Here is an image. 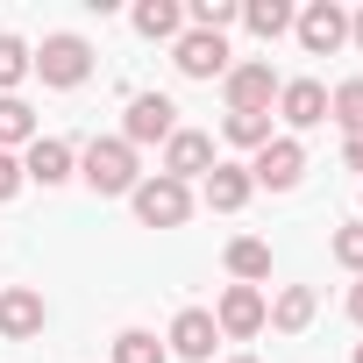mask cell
<instances>
[{
  "label": "cell",
  "mask_w": 363,
  "mask_h": 363,
  "mask_svg": "<svg viewBox=\"0 0 363 363\" xmlns=\"http://www.w3.org/2000/svg\"><path fill=\"white\" fill-rule=\"evenodd\" d=\"M79 178H86L100 200H128V193L143 186V164H135V150H128L121 135H93V143L79 150Z\"/></svg>",
  "instance_id": "obj_1"
},
{
  "label": "cell",
  "mask_w": 363,
  "mask_h": 363,
  "mask_svg": "<svg viewBox=\"0 0 363 363\" xmlns=\"http://www.w3.org/2000/svg\"><path fill=\"white\" fill-rule=\"evenodd\" d=\"M29 72H36L43 86L72 93V86H86V79H93V43H86V36H72V29H57V36H43V50H29Z\"/></svg>",
  "instance_id": "obj_2"
},
{
  "label": "cell",
  "mask_w": 363,
  "mask_h": 363,
  "mask_svg": "<svg viewBox=\"0 0 363 363\" xmlns=\"http://www.w3.org/2000/svg\"><path fill=\"white\" fill-rule=\"evenodd\" d=\"M128 207H135V221L143 228H186L193 221V186H178V178H143V186L128 193Z\"/></svg>",
  "instance_id": "obj_3"
},
{
  "label": "cell",
  "mask_w": 363,
  "mask_h": 363,
  "mask_svg": "<svg viewBox=\"0 0 363 363\" xmlns=\"http://www.w3.org/2000/svg\"><path fill=\"white\" fill-rule=\"evenodd\" d=\"M278 72H271V57H250V65H228V79H221V93H228V114H271L278 107Z\"/></svg>",
  "instance_id": "obj_4"
},
{
  "label": "cell",
  "mask_w": 363,
  "mask_h": 363,
  "mask_svg": "<svg viewBox=\"0 0 363 363\" xmlns=\"http://www.w3.org/2000/svg\"><path fill=\"white\" fill-rule=\"evenodd\" d=\"M171 135H178L171 93H135L128 114H121V143H128V150H150V143H171Z\"/></svg>",
  "instance_id": "obj_5"
},
{
  "label": "cell",
  "mask_w": 363,
  "mask_h": 363,
  "mask_svg": "<svg viewBox=\"0 0 363 363\" xmlns=\"http://www.w3.org/2000/svg\"><path fill=\"white\" fill-rule=\"evenodd\" d=\"M299 178H306V143L299 135H271L250 164V186H264V193H292Z\"/></svg>",
  "instance_id": "obj_6"
},
{
  "label": "cell",
  "mask_w": 363,
  "mask_h": 363,
  "mask_svg": "<svg viewBox=\"0 0 363 363\" xmlns=\"http://www.w3.org/2000/svg\"><path fill=\"white\" fill-rule=\"evenodd\" d=\"M50 328V306L36 285H0V342H36Z\"/></svg>",
  "instance_id": "obj_7"
},
{
  "label": "cell",
  "mask_w": 363,
  "mask_h": 363,
  "mask_svg": "<svg viewBox=\"0 0 363 363\" xmlns=\"http://www.w3.org/2000/svg\"><path fill=\"white\" fill-rule=\"evenodd\" d=\"M292 36H299V50H306V57H335V50L349 43V15L335 8V0H313V8H299Z\"/></svg>",
  "instance_id": "obj_8"
},
{
  "label": "cell",
  "mask_w": 363,
  "mask_h": 363,
  "mask_svg": "<svg viewBox=\"0 0 363 363\" xmlns=\"http://www.w3.org/2000/svg\"><path fill=\"white\" fill-rule=\"evenodd\" d=\"M214 164H221V150H214V135H207V128H178V135L164 143V178H178V186L207 178Z\"/></svg>",
  "instance_id": "obj_9"
},
{
  "label": "cell",
  "mask_w": 363,
  "mask_h": 363,
  "mask_svg": "<svg viewBox=\"0 0 363 363\" xmlns=\"http://www.w3.org/2000/svg\"><path fill=\"white\" fill-rule=\"evenodd\" d=\"M264 292L257 285H228L221 292V306H214V328H221V342H250V335H264Z\"/></svg>",
  "instance_id": "obj_10"
},
{
  "label": "cell",
  "mask_w": 363,
  "mask_h": 363,
  "mask_svg": "<svg viewBox=\"0 0 363 363\" xmlns=\"http://www.w3.org/2000/svg\"><path fill=\"white\" fill-rule=\"evenodd\" d=\"M171 65L186 79H228V36H207V29H186L171 43Z\"/></svg>",
  "instance_id": "obj_11"
},
{
  "label": "cell",
  "mask_w": 363,
  "mask_h": 363,
  "mask_svg": "<svg viewBox=\"0 0 363 363\" xmlns=\"http://www.w3.org/2000/svg\"><path fill=\"white\" fill-rule=\"evenodd\" d=\"M22 178L50 193V186H65V178H79V150L57 143V135H36V143L22 150Z\"/></svg>",
  "instance_id": "obj_12"
},
{
  "label": "cell",
  "mask_w": 363,
  "mask_h": 363,
  "mask_svg": "<svg viewBox=\"0 0 363 363\" xmlns=\"http://www.w3.org/2000/svg\"><path fill=\"white\" fill-rule=\"evenodd\" d=\"M214 342H221V328H214L207 306H186V313L171 320V335H164V349H171V356H186V363H207Z\"/></svg>",
  "instance_id": "obj_13"
},
{
  "label": "cell",
  "mask_w": 363,
  "mask_h": 363,
  "mask_svg": "<svg viewBox=\"0 0 363 363\" xmlns=\"http://www.w3.org/2000/svg\"><path fill=\"white\" fill-rule=\"evenodd\" d=\"M278 121L285 128H320L328 121V86L320 79H285L278 86Z\"/></svg>",
  "instance_id": "obj_14"
},
{
  "label": "cell",
  "mask_w": 363,
  "mask_h": 363,
  "mask_svg": "<svg viewBox=\"0 0 363 363\" xmlns=\"http://www.w3.org/2000/svg\"><path fill=\"white\" fill-rule=\"evenodd\" d=\"M200 193H207V207H214V214H242V207H250V193H257V186H250V164H228V157H221V164L200 178Z\"/></svg>",
  "instance_id": "obj_15"
},
{
  "label": "cell",
  "mask_w": 363,
  "mask_h": 363,
  "mask_svg": "<svg viewBox=\"0 0 363 363\" xmlns=\"http://www.w3.org/2000/svg\"><path fill=\"white\" fill-rule=\"evenodd\" d=\"M313 313H320L313 285H285V292L264 306V328H278V335H306V328H313Z\"/></svg>",
  "instance_id": "obj_16"
},
{
  "label": "cell",
  "mask_w": 363,
  "mask_h": 363,
  "mask_svg": "<svg viewBox=\"0 0 363 363\" xmlns=\"http://www.w3.org/2000/svg\"><path fill=\"white\" fill-rule=\"evenodd\" d=\"M135 36H150V43H178L186 36V8H178V0H135Z\"/></svg>",
  "instance_id": "obj_17"
},
{
  "label": "cell",
  "mask_w": 363,
  "mask_h": 363,
  "mask_svg": "<svg viewBox=\"0 0 363 363\" xmlns=\"http://www.w3.org/2000/svg\"><path fill=\"white\" fill-rule=\"evenodd\" d=\"M221 264H228L235 285H264V278H271V242H264V235H235V242L221 250Z\"/></svg>",
  "instance_id": "obj_18"
},
{
  "label": "cell",
  "mask_w": 363,
  "mask_h": 363,
  "mask_svg": "<svg viewBox=\"0 0 363 363\" xmlns=\"http://www.w3.org/2000/svg\"><path fill=\"white\" fill-rule=\"evenodd\" d=\"M36 143V107L22 93H0V150H29Z\"/></svg>",
  "instance_id": "obj_19"
},
{
  "label": "cell",
  "mask_w": 363,
  "mask_h": 363,
  "mask_svg": "<svg viewBox=\"0 0 363 363\" xmlns=\"http://www.w3.org/2000/svg\"><path fill=\"white\" fill-rule=\"evenodd\" d=\"M242 22H250V36L278 43V36L299 22V8H292V0H242Z\"/></svg>",
  "instance_id": "obj_20"
},
{
  "label": "cell",
  "mask_w": 363,
  "mask_h": 363,
  "mask_svg": "<svg viewBox=\"0 0 363 363\" xmlns=\"http://www.w3.org/2000/svg\"><path fill=\"white\" fill-rule=\"evenodd\" d=\"M328 121H335L342 135H363V79H342V86L328 93Z\"/></svg>",
  "instance_id": "obj_21"
},
{
  "label": "cell",
  "mask_w": 363,
  "mask_h": 363,
  "mask_svg": "<svg viewBox=\"0 0 363 363\" xmlns=\"http://www.w3.org/2000/svg\"><path fill=\"white\" fill-rule=\"evenodd\" d=\"M114 363H171V349H164L150 328H121V335H114Z\"/></svg>",
  "instance_id": "obj_22"
},
{
  "label": "cell",
  "mask_w": 363,
  "mask_h": 363,
  "mask_svg": "<svg viewBox=\"0 0 363 363\" xmlns=\"http://www.w3.org/2000/svg\"><path fill=\"white\" fill-rule=\"evenodd\" d=\"M235 22H242V0H193L186 8V29H207V36H221Z\"/></svg>",
  "instance_id": "obj_23"
},
{
  "label": "cell",
  "mask_w": 363,
  "mask_h": 363,
  "mask_svg": "<svg viewBox=\"0 0 363 363\" xmlns=\"http://www.w3.org/2000/svg\"><path fill=\"white\" fill-rule=\"evenodd\" d=\"M221 143H235V150L257 157V150L271 143V114H228V121H221Z\"/></svg>",
  "instance_id": "obj_24"
},
{
  "label": "cell",
  "mask_w": 363,
  "mask_h": 363,
  "mask_svg": "<svg viewBox=\"0 0 363 363\" xmlns=\"http://www.w3.org/2000/svg\"><path fill=\"white\" fill-rule=\"evenodd\" d=\"M29 79V43L22 36H0V93H15Z\"/></svg>",
  "instance_id": "obj_25"
},
{
  "label": "cell",
  "mask_w": 363,
  "mask_h": 363,
  "mask_svg": "<svg viewBox=\"0 0 363 363\" xmlns=\"http://www.w3.org/2000/svg\"><path fill=\"white\" fill-rule=\"evenodd\" d=\"M328 257H335L342 271H356V278H363V221H349V228H335V242H328Z\"/></svg>",
  "instance_id": "obj_26"
},
{
  "label": "cell",
  "mask_w": 363,
  "mask_h": 363,
  "mask_svg": "<svg viewBox=\"0 0 363 363\" xmlns=\"http://www.w3.org/2000/svg\"><path fill=\"white\" fill-rule=\"evenodd\" d=\"M22 186H29V178H22V157H15V150H0V200H15Z\"/></svg>",
  "instance_id": "obj_27"
},
{
  "label": "cell",
  "mask_w": 363,
  "mask_h": 363,
  "mask_svg": "<svg viewBox=\"0 0 363 363\" xmlns=\"http://www.w3.org/2000/svg\"><path fill=\"white\" fill-rule=\"evenodd\" d=\"M342 164H349V171H363V135H349V143H342Z\"/></svg>",
  "instance_id": "obj_28"
},
{
  "label": "cell",
  "mask_w": 363,
  "mask_h": 363,
  "mask_svg": "<svg viewBox=\"0 0 363 363\" xmlns=\"http://www.w3.org/2000/svg\"><path fill=\"white\" fill-rule=\"evenodd\" d=\"M349 320H356V328H363V278H356V285H349Z\"/></svg>",
  "instance_id": "obj_29"
},
{
  "label": "cell",
  "mask_w": 363,
  "mask_h": 363,
  "mask_svg": "<svg viewBox=\"0 0 363 363\" xmlns=\"http://www.w3.org/2000/svg\"><path fill=\"white\" fill-rule=\"evenodd\" d=\"M349 43H356V50H363V8H356V15H349Z\"/></svg>",
  "instance_id": "obj_30"
},
{
  "label": "cell",
  "mask_w": 363,
  "mask_h": 363,
  "mask_svg": "<svg viewBox=\"0 0 363 363\" xmlns=\"http://www.w3.org/2000/svg\"><path fill=\"white\" fill-rule=\"evenodd\" d=\"M349 363H363V342H356V356H349Z\"/></svg>",
  "instance_id": "obj_31"
},
{
  "label": "cell",
  "mask_w": 363,
  "mask_h": 363,
  "mask_svg": "<svg viewBox=\"0 0 363 363\" xmlns=\"http://www.w3.org/2000/svg\"><path fill=\"white\" fill-rule=\"evenodd\" d=\"M228 363H257V356H228Z\"/></svg>",
  "instance_id": "obj_32"
}]
</instances>
